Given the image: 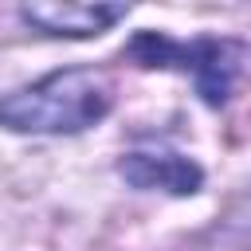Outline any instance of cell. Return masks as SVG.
I'll return each instance as SVG.
<instances>
[{
    "label": "cell",
    "mask_w": 251,
    "mask_h": 251,
    "mask_svg": "<svg viewBox=\"0 0 251 251\" xmlns=\"http://www.w3.org/2000/svg\"><path fill=\"white\" fill-rule=\"evenodd\" d=\"M114 106V82L94 67H63L0 98V126L12 133H82Z\"/></svg>",
    "instance_id": "1"
},
{
    "label": "cell",
    "mask_w": 251,
    "mask_h": 251,
    "mask_svg": "<svg viewBox=\"0 0 251 251\" xmlns=\"http://www.w3.org/2000/svg\"><path fill=\"white\" fill-rule=\"evenodd\" d=\"M129 55H133L137 63H145V67H180V71H188L208 106H224L227 94H231L235 47L224 43V39L176 43V39H169V35L141 31V35L129 43Z\"/></svg>",
    "instance_id": "2"
},
{
    "label": "cell",
    "mask_w": 251,
    "mask_h": 251,
    "mask_svg": "<svg viewBox=\"0 0 251 251\" xmlns=\"http://www.w3.org/2000/svg\"><path fill=\"white\" fill-rule=\"evenodd\" d=\"M126 4H75V0H47V4H24L20 20L43 35H67V39H90L102 35L110 24L126 20Z\"/></svg>",
    "instance_id": "3"
},
{
    "label": "cell",
    "mask_w": 251,
    "mask_h": 251,
    "mask_svg": "<svg viewBox=\"0 0 251 251\" xmlns=\"http://www.w3.org/2000/svg\"><path fill=\"white\" fill-rule=\"evenodd\" d=\"M118 173L133 184V188H149V192H173V196H192L204 184V169L184 157V153H126L118 161Z\"/></svg>",
    "instance_id": "4"
},
{
    "label": "cell",
    "mask_w": 251,
    "mask_h": 251,
    "mask_svg": "<svg viewBox=\"0 0 251 251\" xmlns=\"http://www.w3.org/2000/svg\"><path fill=\"white\" fill-rule=\"evenodd\" d=\"M227 239H235V243L251 247V196H247V200H239V208L227 216Z\"/></svg>",
    "instance_id": "5"
}]
</instances>
